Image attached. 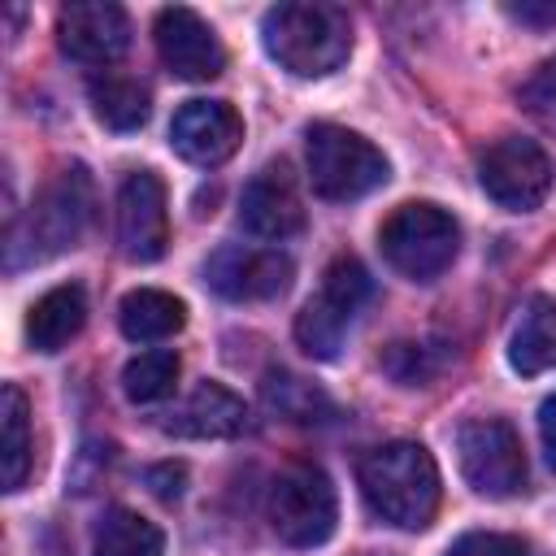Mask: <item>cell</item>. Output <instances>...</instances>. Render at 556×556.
Wrapping results in <instances>:
<instances>
[{
	"mask_svg": "<svg viewBox=\"0 0 556 556\" xmlns=\"http://www.w3.org/2000/svg\"><path fill=\"white\" fill-rule=\"evenodd\" d=\"M356 482L374 517L400 530H426L439 513V465L413 439H391L356 460Z\"/></svg>",
	"mask_w": 556,
	"mask_h": 556,
	"instance_id": "6da1fadb",
	"label": "cell"
},
{
	"mask_svg": "<svg viewBox=\"0 0 556 556\" xmlns=\"http://www.w3.org/2000/svg\"><path fill=\"white\" fill-rule=\"evenodd\" d=\"M265 52L295 78H321L334 74L352 52V22L339 4H313L291 0L274 4L261 22Z\"/></svg>",
	"mask_w": 556,
	"mask_h": 556,
	"instance_id": "7a4b0ae2",
	"label": "cell"
},
{
	"mask_svg": "<svg viewBox=\"0 0 556 556\" xmlns=\"http://www.w3.org/2000/svg\"><path fill=\"white\" fill-rule=\"evenodd\" d=\"M96 217V187L83 165H65L52 174V182L35 195L22 230L9 235V248H22L26 261L61 256L65 248H78Z\"/></svg>",
	"mask_w": 556,
	"mask_h": 556,
	"instance_id": "3957f363",
	"label": "cell"
},
{
	"mask_svg": "<svg viewBox=\"0 0 556 556\" xmlns=\"http://www.w3.org/2000/svg\"><path fill=\"white\" fill-rule=\"evenodd\" d=\"M378 248L395 274H404L413 282H430L456 261L460 226L447 208H439L430 200H413V204H400L378 226Z\"/></svg>",
	"mask_w": 556,
	"mask_h": 556,
	"instance_id": "277c9868",
	"label": "cell"
},
{
	"mask_svg": "<svg viewBox=\"0 0 556 556\" xmlns=\"http://www.w3.org/2000/svg\"><path fill=\"white\" fill-rule=\"evenodd\" d=\"M304 161H308V182L321 200H361L374 187L387 182V156L356 130L317 122L304 135Z\"/></svg>",
	"mask_w": 556,
	"mask_h": 556,
	"instance_id": "5b68a950",
	"label": "cell"
},
{
	"mask_svg": "<svg viewBox=\"0 0 556 556\" xmlns=\"http://www.w3.org/2000/svg\"><path fill=\"white\" fill-rule=\"evenodd\" d=\"M369 287H374V282H369V269H365L352 252H343V256H334V261L326 265L321 291L295 313V339H300V348H304L313 361H334V356H339L352 317H356V313L365 308V300H369Z\"/></svg>",
	"mask_w": 556,
	"mask_h": 556,
	"instance_id": "8992f818",
	"label": "cell"
},
{
	"mask_svg": "<svg viewBox=\"0 0 556 556\" xmlns=\"http://www.w3.org/2000/svg\"><path fill=\"white\" fill-rule=\"evenodd\" d=\"M339 521V495L326 469L300 460L287 465L269 486V526L291 547H317L334 534Z\"/></svg>",
	"mask_w": 556,
	"mask_h": 556,
	"instance_id": "52a82bcc",
	"label": "cell"
},
{
	"mask_svg": "<svg viewBox=\"0 0 556 556\" xmlns=\"http://www.w3.org/2000/svg\"><path fill=\"white\" fill-rule=\"evenodd\" d=\"M456 460L465 482L486 500H508L526 486L521 434L504 417H469L456 430Z\"/></svg>",
	"mask_w": 556,
	"mask_h": 556,
	"instance_id": "ba28073f",
	"label": "cell"
},
{
	"mask_svg": "<svg viewBox=\"0 0 556 556\" xmlns=\"http://www.w3.org/2000/svg\"><path fill=\"white\" fill-rule=\"evenodd\" d=\"M552 178L556 174H552L547 152L526 135H504L478 152V182L508 213L539 208L552 191Z\"/></svg>",
	"mask_w": 556,
	"mask_h": 556,
	"instance_id": "9c48e42d",
	"label": "cell"
},
{
	"mask_svg": "<svg viewBox=\"0 0 556 556\" xmlns=\"http://www.w3.org/2000/svg\"><path fill=\"white\" fill-rule=\"evenodd\" d=\"M291 256L278 248H256V243H222L208 261H204V282L235 304H256V300H274L291 287Z\"/></svg>",
	"mask_w": 556,
	"mask_h": 556,
	"instance_id": "30bf717a",
	"label": "cell"
},
{
	"mask_svg": "<svg viewBox=\"0 0 556 556\" xmlns=\"http://www.w3.org/2000/svg\"><path fill=\"white\" fill-rule=\"evenodd\" d=\"M169 243L165 182L152 169H135L117 191V248L126 261H161Z\"/></svg>",
	"mask_w": 556,
	"mask_h": 556,
	"instance_id": "8fae6325",
	"label": "cell"
},
{
	"mask_svg": "<svg viewBox=\"0 0 556 556\" xmlns=\"http://www.w3.org/2000/svg\"><path fill=\"white\" fill-rule=\"evenodd\" d=\"M156 52L165 61V70H174L178 78L187 83H208L226 70V48L222 39L213 35V26L187 9V4H174V9H161L156 13Z\"/></svg>",
	"mask_w": 556,
	"mask_h": 556,
	"instance_id": "7c38bea8",
	"label": "cell"
},
{
	"mask_svg": "<svg viewBox=\"0 0 556 556\" xmlns=\"http://www.w3.org/2000/svg\"><path fill=\"white\" fill-rule=\"evenodd\" d=\"M239 222L248 235H256L265 243H282L304 230V200H300L295 174L282 161H269L252 174V182L243 187V200H239Z\"/></svg>",
	"mask_w": 556,
	"mask_h": 556,
	"instance_id": "4fadbf2b",
	"label": "cell"
},
{
	"mask_svg": "<svg viewBox=\"0 0 556 556\" xmlns=\"http://www.w3.org/2000/svg\"><path fill=\"white\" fill-rule=\"evenodd\" d=\"M61 52L83 65H109L130 48V17L109 0H78L56 13Z\"/></svg>",
	"mask_w": 556,
	"mask_h": 556,
	"instance_id": "5bb4252c",
	"label": "cell"
},
{
	"mask_svg": "<svg viewBox=\"0 0 556 556\" xmlns=\"http://www.w3.org/2000/svg\"><path fill=\"white\" fill-rule=\"evenodd\" d=\"M243 139V117L226 100H187L169 122V148L191 165H222Z\"/></svg>",
	"mask_w": 556,
	"mask_h": 556,
	"instance_id": "9a60e30c",
	"label": "cell"
},
{
	"mask_svg": "<svg viewBox=\"0 0 556 556\" xmlns=\"http://www.w3.org/2000/svg\"><path fill=\"white\" fill-rule=\"evenodd\" d=\"M243 426H248V408L222 382H200L161 421V430L174 439H235V434H243Z\"/></svg>",
	"mask_w": 556,
	"mask_h": 556,
	"instance_id": "2e32d148",
	"label": "cell"
},
{
	"mask_svg": "<svg viewBox=\"0 0 556 556\" xmlns=\"http://www.w3.org/2000/svg\"><path fill=\"white\" fill-rule=\"evenodd\" d=\"M87 321V291L78 282H61L43 291L26 313V343L35 352H61Z\"/></svg>",
	"mask_w": 556,
	"mask_h": 556,
	"instance_id": "e0dca14e",
	"label": "cell"
},
{
	"mask_svg": "<svg viewBox=\"0 0 556 556\" xmlns=\"http://www.w3.org/2000/svg\"><path fill=\"white\" fill-rule=\"evenodd\" d=\"M508 365L526 378L556 369V300L552 295H530L513 339H508Z\"/></svg>",
	"mask_w": 556,
	"mask_h": 556,
	"instance_id": "ac0fdd59",
	"label": "cell"
},
{
	"mask_svg": "<svg viewBox=\"0 0 556 556\" xmlns=\"http://www.w3.org/2000/svg\"><path fill=\"white\" fill-rule=\"evenodd\" d=\"M187 321V304L169 291H156V287H139V291H126L122 304H117V326L130 343H156V339H169L178 334Z\"/></svg>",
	"mask_w": 556,
	"mask_h": 556,
	"instance_id": "d6986e66",
	"label": "cell"
},
{
	"mask_svg": "<svg viewBox=\"0 0 556 556\" xmlns=\"http://www.w3.org/2000/svg\"><path fill=\"white\" fill-rule=\"evenodd\" d=\"M87 100H91V113L96 122H104L109 130L126 135V130H139L152 113L148 104V87L130 74H117V70H104L87 83Z\"/></svg>",
	"mask_w": 556,
	"mask_h": 556,
	"instance_id": "ffe728a7",
	"label": "cell"
},
{
	"mask_svg": "<svg viewBox=\"0 0 556 556\" xmlns=\"http://www.w3.org/2000/svg\"><path fill=\"white\" fill-rule=\"evenodd\" d=\"M261 395H265V408L269 413H278L282 421H295V426H321V421L334 417V400L321 387H313L308 378L291 374V369L265 374Z\"/></svg>",
	"mask_w": 556,
	"mask_h": 556,
	"instance_id": "44dd1931",
	"label": "cell"
},
{
	"mask_svg": "<svg viewBox=\"0 0 556 556\" xmlns=\"http://www.w3.org/2000/svg\"><path fill=\"white\" fill-rule=\"evenodd\" d=\"M91 556H165V534L135 508H109L96 521Z\"/></svg>",
	"mask_w": 556,
	"mask_h": 556,
	"instance_id": "7402d4cb",
	"label": "cell"
},
{
	"mask_svg": "<svg viewBox=\"0 0 556 556\" xmlns=\"http://www.w3.org/2000/svg\"><path fill=\"white\" fill-rule=\"evenodd\" d=\"M0 460H4V491H22L30 473V408L17 382L0 391Z\"/></svg>",
	"mask_w": 556,
	"mask_h": 556,
	"instance_id": "603a6c76",
	"label": "cell"
},
{
	"mask_svg": "<svg viewBox=\"0 0 556 556\" xmlns=\"http://www.w3.org/2000/svg\"><path fill=\"white\" fill-rule=\"evenodd\" d=\"M178 356L169 348H152V352H139L135 361H126L122 369V391L130 404H156L165 400L174 387H178Z\"/></svg>",
	"mask_w": 556,
	"mask_h": 556,
	"instance_id": "cb8c5ba5",
	"label": "cell"
},
{
	"mask_svg": "<svg viewBox=\"0 0 556 556\" xmlns=\"http://www.w3.org/2000/svg\"><path fill=\"white\" fill-rule=\"evenodd\" d=\"M382 369H387L395 382H404V387H421V382L434 378L439 356H434L430 343H391L387 356H382Z\"/></svg>",
	"mask_w": 556,
	"mask_h": 556,
	"instance_id": "d4e9b609",
	"label": "cell"
},
{
	"mask_svg": "<svg viewBox=\"0 0 556 556\" xmlns=\"http://www.w3.org/2000/svg\"><path fill=\"white\" fill-rule=\"evenodd\" d=\"M517 100L526 104V113H530V117H539L543 126H552V130H556V56H547V61H543L526 83H521Z\"/></svg>",
	"mask_w": 556,
	"mask_h": 556,
	"instance_id": "484cf974",
	"label": "cell"
},
{
	"mask_svg": "<svg viewBox=\"0 0 556 556\" xmlns=\"http://www.w3.org/2000/svg\"><path fill=\"white\" fill-rule=\"evenodd\" d=\"M443 556H539L521 534H500V530H469L460 534Z\"/></svg>",
	"mask_w": 556,
	"mask_h": 556,
	"instance_id": "4316f807",
	"label": "cell"
},
{
	"mask_svg": "<svg viewBox=\"0 0 556 556\" xmlns=\"http://www.w3.org/2000/svg\"><path fill=\"white\" fill-rule=\"evenodd\" d=\"M539 439H543L547 465L556 469V395H547V400H543V408H539Z\"/></svg>",
	"mask_w": 556,
	"mask_h": 556,
	"instance_id": "83f0119b",
	"label": "cell"
},
{
	"mask_svg": "<svg viewBox=\"0 0 556 556\" xmlns=\"http://www.w3.org/2000/svg\"><path fill=\"white\" fill-rule=\"evenodd\" d=\"M508 13L521 22H556V4H508Z\"/></svg>",
	"mask_w": 556,
	"mask_h": 556,
	"instance_id": "f1b7e54d",
	"label": "cell"
},
{
	"mask_svg": "<svg viewBox=\"0 0 556 556\" xmlns=\"http://www.w3.org/2000/svg\"><path fill=\"white\" fill-rule=\"evenodd\" d=\"M356 556H378V552H356Z\"/></svg>",
	"mask_w": 556,
	"mask_h": 556,
	"instance_id": "f546056e",
	"label": "cell"
}]
</instances>
